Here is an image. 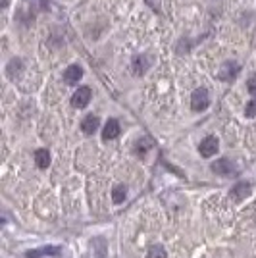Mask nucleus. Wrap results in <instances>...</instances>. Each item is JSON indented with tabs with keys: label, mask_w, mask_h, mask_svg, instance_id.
Wrapping results in <instances>:
<instances>
[{
	"label": "nucleus",
	"mask_w": 256,
	"mask_h": 258,
	"mask_svg": "<svg viewBox=\"0 0 256 258\" xmlns=\"http://www.w3.org/2000/svg\"><path fill=\"white\" fill-rule=\"evenodd\" d=\"M146 258H168V254H166V248L162 245H154L150 246V250L146 252Z\"/></svg>",
	"instance_id": "obj_14"
},
{
	"label": "nucleus",
	"mask_w": 256,
	"mask_h": 258,
	"mask_svg": "<svg viewBox=\"0 0 256 258\" xmlns=\"http://www.w3.org/2000/svg\"><path fill=\"white\" fill-rule=\"evenodd\" d=\"M81 77H83V68L77 66V64L70 66V68L64 72V81H66L68 85H77V83L81 81Z\"/></svg>",
	"instance_id": "obj_5"
},
{
	"label": "nucleus",
	"mask_w": 256,
	"mask_h": 258,
	"mask_svg": "<svg viewBox=\"0 0 256 258\" xmlns=\"http://www.w3.org/2000/svg\"><path fill=\"white\" fill-rule=\"evenodd\" d=\"M98 123H100V120H98V116H87L85 120L81 122V129H83V133H87V135H93L95 131L98 129Z\"/></svg>",
	"instance_id": "obj_8"
},
{
	"label": "nucleus",
	"mask_w": 256,
	"mask_h": 258,
	"mask_svg": "<svg viewBox=\"0 0 256 258\" xmlns=\"http://www.w3.org/2000/svg\"><path fill=\"white\" fill-rule=\"evenodd\" d=\"M244 114H246L248 118H256V99L250 100V102L246 104V108H244Z\"/></svg>",
	"instance_id": "obj_15"
},
{
	"label": "nucleus",
	"mask_w": 256,
	"mask_h": 258,
	"mask_svg": "<svg viewBox=\"0 0 256 258\" xmlns=\"http://www.w3.org/2000/svg\"><path fill=\"white\" fill-rule=\"evenodd\" d=\"M241 72L239 64L237 62H225L221 68H219V79L221 81H233L237 75Z\"/></svg>",
	"instance_id": "obj_4"
},
{
	"label": "nucleus",
	"mask_w": 256,
	"mask_h": 258,
	"mask_svg": "<svg viewBox=\"0 0 256 258\" xmlns=\"http://www.w3.org/2000/svg\"><path fill=\"white\" fill-rule=\"evenodd\" d=\"M250 195V183H239L233 187L231 191V197L233 200H237V202H241L243 198H246Z\"/></svg>",
	"instance_id": "obj_10"
},
{
	"label": "nucleus",
	"mask_w": 256,
	"mask_h": 258,
	"mask_svg": "<svg viewBox=\"0 0 256 258\" xmlns=\"http://www.w3.org/2000/svg\"><path fill=\"white\" fill-rule=\"evenodd\" d=\"M212 172H216L218 175H231V173H237L239 170L229 158H219L212 164Z\"/></svg>",
	"instance_id": "obj_3"
},
{
	"label": "nucleus",
	"mask_w": 256,
	"mask_h": 258,
	"mask_svg": "<svg viewBox=\"0 0 256 258\" xmlns=\"http://www.w3.org/2000/svg\"><path fill=\"white\" fill-rule=\"evenodd\" d=\"M125 197H127V187H125V185H116L114 191H112V200H114L116 204H120V202L125 200Z\"/></svg>",
	"instance_id": "obj_13"
},
{
	"label": "nucleus",
	"mask_w": 256,
	"mask_h": 258,
	"mask_svg": "<svg viewBox=\"0 0 256 258\" xmlns=\"http://www.w3.org/2000/svg\"><path fill=\"white\" fill-rule=\"evenodd\" d=\"M91 97H93V93H91V89H89V87H79L72 97L73 108H85L87 104L91 102Z\"/></svg>",
	"instance_id": "obj_2"
},
{
	"label": "nucleus",
	"mask_w": 256,
	"mask_h": 258,
	"mask_svg": "<svg viewBox=\"0 0 256 258\" xmlns=\"http://www.w3.org/2000/svg\"><path fill=\"white\" fill-rule=\"evenodd\" d=\"M62 252L60 246H43V248H35V250H29L27 252V258H41L45 254H50V256H58Z\"/></svg>",
	"instance_id": "obj_7"
},
{
	"label": "nucleus",
	"mask_w": 256,
	"mask_h": 258,
	"mask_svg": "<svg viewBox=\"0 0 256 258\" xmlns=\"http://www.w3.org/2000/svg\"><path fill=\"white\" fill-rule=\"evenodd\" d=\"M120 135V123L118 120H108L106 125H104V131H102V137L110 141V139H116V137Z\"/></svg>",
	"instance_id": "obj_9"
},
{
	"label": "nucleus",
	"mask_w": 256,
	"mask_h": 258,
	"mask_svg": "<svg viewBox=\"0 0 256 258\" xmlns=\"http://www.w3.org/2000/svg\"><path fill=\"white\" fill-rule=\"evenodd\" d=\"M210 106V95L206 89H196L191 95V108L195 112H202Z\"/></svg>",
	"instance_id": "obj_1"
},
{
	"label": "nucleus",
	"mask_w": 256,
	"mask_h": 258,
	"mask_svg": "<svg viewBox=\"0 0 256 258\" xmlns=\"http://www.w3.org/2000/svg\"><path fill=\"white\" fill-rule=\"evenodd\" d=\"M35 164L41 168V170H45V168H49L50 166V152L47 148H39L35 152Z\"/></svg>",
	"instance_id": "obj_11"
},
{
	"label": "nucleus",
	"mask_w": 256,
	"mask_h": 258,
	"mask_svg": "<svg viewBox=\"0 0 256 258\" xmlns=\"http://www.w3.org/2000/svg\"><path fill=\"white\" fill-rule=\"evenodd\" d=\"M246 89H248V93L256 99V74L250 75V79L246 81Z\"/></svg>",
	"instance_id": "obj_16"
},
{
	"label": "nucleus",
	"mask_w": 256,
	"mask_h": 258,
	"mask_svg": "<svg viewBox=\"0 0 256 258\" xmlns=\"http://www.w3.org/2000/svg\"><path fill=\"white\" fill-rule=\"evenodd\" d=\"M146 148H150V141H148V139H143V141H141V148L137 147V152H139V154H145Z\"/></svg>",
	"instance_id": "obj_17"
},
{
	"label": "nucleus",
	"mask_w": 256,
	"mask_h": 258,
	"mask_svg": "<svg viewBox=\"0 0 256 258\" xmlns=\"http://www.w3.org/2000/svg\"><path fill=\"white\" fill-rule=\"evenodd\" d=\"M22 70H24V62L20 60V58H14L10 64H8V68H6V74L10 79H16L18 75L22 74Z\"/></svg>",
	"instance_id": "obj_12"
},
{
	"label": "nucleus",
	"mask_w": 256,
	"mask_h": 258,
	"mask_svg": "<svg viewBox=\"0 0 256 258\" xmlns=\"http://www.w3.org/2000/svg\"><path fill=\"white\" fill-rule=\"evenodd\" d=\"M218 139L216 137H206L202 143H200V147H198V150H200V154L204 156V158H210V156H214L216 152H218Z\"/></svg>",
	"instance_id": "obj_6"
}]
</instances>
